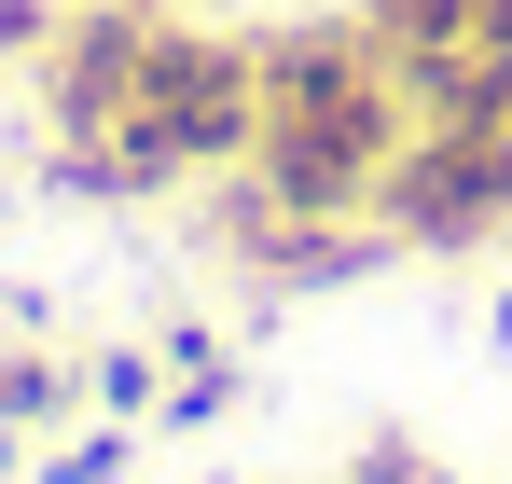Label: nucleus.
Segmentation results:
<instances>
[{"label":"nucleus","instance_id":"obj_1","mask_svg":"<svg viewBox=\"0 0 512 484\" xmlns=\"http://www.w3.org/2000/svg\"><path fill=\"white\" fill-rule=\"evenodd\" d=\"M263 125H250V180L291 208V222H374V194H388V166L416 139V97L388 70V42L360 28V14H291V28H263Z\"/></svg>","mask_w":512,"mask_h":484},{"label":"nucleus","instance_id":"obj_2","mask_svg":"<svg viewBox=\"0 0 512 484\" xmlns=\"http://www.w3.org/2000/svg\"><path fill=\"white\" fill-rule=\"evenodd\" d=\"M388 70L416 97V125H499L512 111V0H346Z\"/></svg>","mask_w":512,"mask_h":484},{"label":"nucleus","instance_id":"obj_3","mask_svg":"<svg viewBox=\"0 0 512 484\" xmlns=\"http://www.w3.org/2000/svg\"><path fill=\"white\" fill-rule=\"evenodd\" d=\"M374 222H388V249H416V263L485 249L512 222V111L499 125H416L402 166H388V194H374Z\"/></svg>","mask_w":512,"mask_h":484},{"label":"nucleus","instance_id":"obj_4","mask_svg":"<svg viewBox=\"0 0 512 484\" xmlns=\"http://www.w3.org/2000/svg\"><path fill=\"white\" fill-rule=\"evenodd\" d=\"M70 402H84V374H70L56 346H28V332H14V346H0V429H56Z\"/></svg>","mask_w":512,"mask_h":484},{"label":"nucleus","instance_id":"obj_5","mask_svg":"<svg viewBox=\"0 0 512 484\" xmlns=\"http://www.w3.org/2000/svg\"><path fill=\"white\" fill-rule=\"evenodd\" d=\"M28 484H125V415H97V429H70V443H56V457H42Z\"/></svg>","mask_w":512,"mask_h":484},{"label":"nucleus","instance_id":"obj_6","mask_svg":"<svg viewBox=\"0 0 512 484\" xmlns=\"http://www.w3.org/2000/svg\"><path fill=\"white\" fill-rule=\"evenodd\" d=\"M84 402L97 415H139V402H153V346H97V360H84Z\"/></svg>","mask_w":512,"mask_h":484},{"label":"nucleus","instance_id":"obj_7","mask_svg":"<svg viewBox=\"0 0 512 484\" xmlns=\"http://www.w3.org/2000/svg\"><path fill=\"white\" fill-rule=\"evenodd\" d=\"M222 415H236V360H194V374L167 388V415H153V429H222Z\"/></svg>","mask_w":512,"mask_h":484},{"label":"nucleus","instance_id":"obj_8","mask_svg":"<svg viewBox=\"0 0 512 484\" xmlns=\"http://www.w3.org/2000/svg\"><path fill=\"white\" fill-rule=\"evenodd\" d=\"M346 484H457V471H443L429 443H402V429H374V443L346 457Z\"/></svg>","mask_w":512,"mask_h":484},{"label":"nucleus","instance_id":"obj_9","mask_svg":"<svg viewBox=\"0 0 512 484\" xmlns=\"http://www.w3.org/2000/svg\"><path fill=\"white\" fill-rule=\"evenodd\" d=\"M56 28H70V0H0V70H42Z\"/></svg>","mask_w":512,"mask_h":484},{"label":"nucleus","instance_id":"obj_10","mask_svg":"<svg viewBox=\"0 0 512 484\" xmlns=\"http://www.w3.org/2000/svg\"><path fill=\"white\" fill-rule=\"evenodd\" d=\"M42 319H56V305H42V291H14V277H0V332H28V346H42Z\"/></svg>","mask_w":512,"mask_h":484},{"label":"nucleus","instance_id":"obj_11","mask_svg":"<svg viewBox=\"0 0 512 484\" xmlns=\"http://www.w3.org/2000/svg\"><path fill=\"white\" fill-rule=\"evenodd\" d=\"M0 484H28V429H0Z\"/></svg>","mask_w":512,"mask_h":484},{"label":"nucleus","instance_id":"obj_12","mask_svg":"<svg viewBox=\"0 0 512 484\" xmlns=\"http://www.w3.org/2000/svg\"><path fill=\"white\" fill-rule=\"evenodd\" d=\"M485 346H499V360H512V291H499V319H485Z\"/></svg>","mask_w":512,"mask_h":484}]
</instances>
